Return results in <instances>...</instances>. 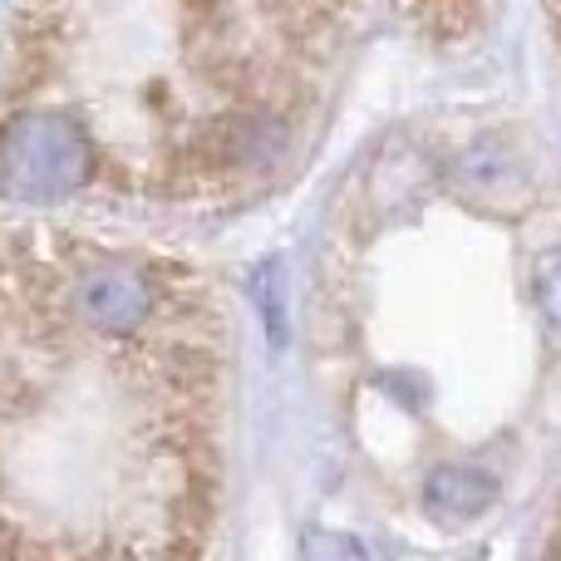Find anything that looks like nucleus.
<instances>
[{
  "label": "nucleus",
  "instance_id": "7ed1b4c3",
  "mask_svg": "<svg viewBox=\"0 0 561 561\" xmlns=\"http://www.w3.org/2000/svg\"><path fill=\"white\" fill-rule=\"evenodd\" d=\"M533 290H537L542 316L561 330V247H552V252H542L533 262Z\"/></svg>",
  "mask_w": 561,
  "mask_h": 561
},
{
  "label": "nucleus",
  "instance_id": "f257e3e1",
  "mask_svg": "<svg viewBox=\"0 0 561 561\" xmlns=\"http://www.w3.org/2000/svg\"><path fill=\"white\" fill-rule=\"evenodd\" d=\"M94 168V134L59 108H25L0 128V197L10 203H59L79 193Z\"/></svg>",
  "mask_w": 561,
  "mask_h": 561
},
{
  "label": "nucleus",
  "instance_id": "f03ea898",
  "mask_svg": "<svg viewBox=\"0 0 561 561\" xmlns=\"http://www.w3.org/2000/svg\"><path fill=\"white\" fill-rule=\"evenodd\" d=\"M424 507L438 523H473V517H483L493 507V478L463 463L438 468L424 483Z\"/></svg>",
  "mask_w": 561,
  "mask_h": 561
}]
</instances>
